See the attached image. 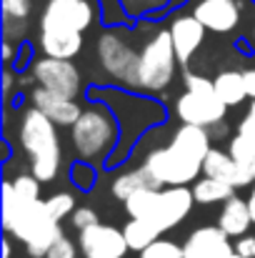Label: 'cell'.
<instances>
[{
    "label": "cell",
    "mask_w": 255,
    "mask_h": 258,
    "mask_svg": "<svg viewBox=\"0 0 255 258\" xmlns=\"http://www.w3.org/2000/svg\"><path fill=\"white\" fill-rule=\"evenodd\" d=\"M75 256H78V251H75L73 241L65 238V236H60V238L50 246V251L45 253V258H75Z\"/></svg>",
    "instance_id": "28"
},
{
    "label": "cell",
    "mask_w": 255,
    "mask_h": 258,
    "mask_svg": "<svg viewBox=\"0 0 255 258\" xmlns=\"http://www.w3.org/2000/svg\"><path fill=\"white\" fill-rule=\"evenodd\" d=\"M3 13H5V18L25 20L30 13V0H3Z\"/></svg>",
    "instance_id": "30"
},
{
    "label": "cell",
    "mask_w": 255,
    "mask_h": 258,
    "mask_svg": "<svg viewBox=\"0 0 255 258\" xmlns=\"http://www.w3.org/2000/svg\"><path fill=\"white\" fill-rule=\"evenodd\" d=\"M20 143L30 156L33 175L40 183H48L58 175L60 168V143L55 133V123L38 108H30L23 115L20 125Z\"/></svg>",
    "instance_id": "3"
},
{
    "label": "cell",
    "mask_w": 255,
    "mask_h": 258,
    "mask_svg": "<svg viewBox=\"0 0 255 258\" xmlns=\"http://www.w3.org/2000/svg\"><path fill=\"white\" fill-rule=\"evenodd\" d=\"M23 206H25V201L15 193L13 180H5V183H3V228H5V231L10 228L13 218L20 213Z\"/></svg>",
    "instance_id": "24"
},
{
    "label": "cell",
    "mask_w": 255,
    "mask_h": 258,
    "mask_svg": "<svg viewBox=\"0 0 255 258\" xmlns=\"http://www.w3.org/2000/svg\"><path fill=\"white\" fill-rule=\"evenodd\" d=\"M170 38H173V45H175V53H178V60L185 66L195 50L203 45V38H205V25L195 18V15H180L170 23Z\"/></svg>",
    "instance_id": "16"
},
{
    "label": "cell",
    "mask_w": 255,
    "mask_h": 258,
    "mask_svg": "<svg viewBox=\"0 0 255 258\" xmlns=\"http://www.w3.org/2000/svg\"><path fill=\"white\" fill-rule=\"evenodd\" d=\"M33 108H38V110H43L55 125H73L78 118H80V105L73 100V98H68V95H60V93H53V90H48V88H35L33 90Z\"/></svg>",
    "instance_id": "15"
},
{
    "label": "cell",
    "mask_w": 255,
    "mask_h": 258,
    "mask_svg": "<svg viewBox=\"0 0 255 258\" xmlns=\"http://www.w3.org/2000/svg\"><path fill=\"white\" fill-rule=\"evenodd\" d=\"M70 128H73L70 131V138H73L75 151L83 158H88V161H95V158L108 156L110 148H113V143H115V136H118L115 120L103 108L83 110L80 118Z\"/></svg>",
    "instance_id": "7"
},
{
    "label": "cell",
    "mask_w": 255,
    "mask_h": 258,
    "mask_svg": "<svg viewBox=\"0 0 255 258\" xmlns=\"http://www.w3.org/2000/svg\"><path fill=\"white\" fill-rule=\"evenodd\" d=\"M203 173L210 178H220V180L230 183L233 188H243V185L255 183V161H235L230 153L210 148V153L203 163Z\"/></svg>",
    "instance_id": "13"
},
{
    "label": "cell",
    "mask_w": 255,
    "mask_h": 258,
    "mask_svg": "<svg viewBox=\"0 0 255 258\" xmlns=\"http://www.w3.org/2000/svg\"><path fill=\"white\" fill-rule=\"evenodd\" d=\"M253 35H255V33H253Z\"/></svg>",
    "instance_id": "39"
},
{
    "label": "cell",
    "mask_w": 255,
    "mask_h": 258,
    "mask_svg": "<svg viewBox=\"0 0 255 258\" xmlns=\"http://www.w3.org/2000/svg\"><path fill=\"white\" fill-rule=\"evenodd\" d=\"M13 256V251H10V243H8V238L3 241V258H10Z\"/></svg>",
    "instance_id": "37"
},
{
    "label": "cell",
    "mask_w": 255,
    "mask_h": 258,
    "mask_svg": "<svg viewBox=\"0 0 255 258\" xmlns=\"http://www.w3.org/2000/svg\"><path fill=\"white\" fill-rule=\"evenodd\" d=\"M215 83V93L220 95V100L230 108V105H238L240 100L248 98V88H245V73H238V71H223L218 73V78L213 81Z\"/></svg>",
    "instance_id": "20"
},
{
    "label": "cell",
    "mask_w": 255,
    "mask_h": 258,
    "mask_svg": "<svg viewBox=\"0 0 255 258\" xmlns=\"http://www.w3.org/2000/svg\"><path fill=\"white\" fill-rule=\"evenodd\" d=\"M10 88H13V73H10V71H5V73H3V93L8 95V93H10Z\"/></svg>",
    "instance_id": "34"
},
{
    "label": "cell",
    "mask_w": 255,
    "mask_h": 258,
    "mask_svg": "<svg viewBox=\"0 0 255 258\" xmlns=\"http://www.w3.org/2000/svg\"><path fill=\"white\" fill-rule=\"evenodd\" d=\"M80 251L85 258H123L130 251V246L123 231L95 223L80 231Z\"/></svg>",
    "instance_id": "11"
},
{
    "label": "cell",
    "mask_w": 255,
    "mask_h": 258,
    "mask_svg": "<svg viewBox=\"0 0 255 258\" xmlns=\"http://www.w3.org/2000/svg\"><path fill=\"white\" fill-rule=\"evenodd\" d=\"M185 258H233L235 246L230 243V236L220 226H203L195 228L188 241L183 243Z\"/></svg>",
    "instance_id": "12"
},
{
    "label": "cell",
    "mask_w": 255,
    "mask_h": 258,
    "mask_svg": "<svg viewBox=\"0 0 255 258\" xmlns=\"http://www.w3.org/2000/svg\"><path fill=\"white\" fill-rule=\"evenodd\" d=\"M248 206H250V216H253V223H255V183H253V190H250V198H248Z\"/></svg>",
    "instance_id": "36"
},
{
    "label": "cell",
    "mask_w": 255,
    "mask_h": 258,
    "mask_svg": "<svg viewBox=\"0 0 255 258\" xmlns=\"http://www.w3.org/2000/svg\"><path fill=\"white\" fill-rule=\"evenodd\" d=\"M195 196L193 190L183 185H168V188H145L138 190L125 201V208L133 218L148 221L158 233H165L175 228L193 208Z\"/></svg>",
    "instance_id": "2"
},
{
    "label": "cell",
    "mask_w": 255,
    "mask_h": 258,
    "mask_svg": "<svg viewBox=\"0 0 255 258\" xmlns=\"http://www.w3.org/2000/svg\"><path fill=\"white\" fill-rule=\"evenodd\" d=\"M193 196H195V203H220V201H228L235 196V188L220 178H200L195 185H193Z\"/></svg>",
    "instance_id": "21"
},
{
    "label": "cell",
    "mask_w": 255,
    "mask_h": 258,
    "mask_svg": "<svg viewBox=\"0 0 255 258\" xmlns=\"http://www.w3.org/2000/svg\"><path fill=\"white\" fill-rule=\"evenodd\" d=\"M10 236H15L18 241L25 243L28 253L33 258L45 256L50 251V246L63 236L60 231V221H55L45 206V201H33V203H25L20 208V213L13 218L10 228H8Z\"/></svg>",
    "instance_id": "5"
},
{
    "label": "cell",
    "mask_w": 255,
    "mask_h": 258,
    "mask_svg": "<svg viewBox=\"0 0 255 258\" xmlns=\"http://www.w3.org/2000/svg\"><path fill=\"white\" fill-rule=\"evenodd\" d=\"M45 206L55 221H63L65 216H73V211H75V201L70 193H55L45 201Z\"/></svg>",
    "instance_id": "26"
},
{
    "label": "cell",
    "mask_w": 255,
    "mask_h": 258,
    "mask_svg": "<svg viewBox=\"0 0 255 258\" xmlns=\"http://www.w3.org/2000/svg\"><path fill=\"white\" fill-rule=\"evenodd\" d=\"M193 15L213 33H230L240 20L238 0H198Z\"/></svg>",
    "instance_id": "14"
},
{
    "label": "cell",
    "mask_w": 255,
    "mask_h": 258,
    "mask_svg": "<svg viewBox=\"0 0 255 258\" xmlns=\"http://www.w3.org/2000/svg\"><path fill=\"white\" fill-rule=\"evenodd\" d=\"M233 246H235V253H238V256L255 258V236H248V233H245V236H240Z\"/></svg>",
    "instance_id": "31"
},
{
    "label": "cell",
    "mask_w": 255,
    "mask_h": 258,
    "mask_svg": "<svg viewBox=\"0 0 255 258\" xmlns=\"http://www.w3.org/2000/svg\"><path fill=\"white\" fill-rule=\"evenodd\" d=\"M208 153L210 133L200 125L185 123L165 148H158L145 158V168L155 175L160 185H183L203 171Z\"/></svg>",
    "instance_id": "1"
},
{
    "label": "cell",
    "mask_w": 255,
    "mask_h": 258,
    "mask_svg": "<svg viewBox=\"0 0 255 258\" xmlns=\"http://www.w3.org/2000/svg\"><path fill=\"white\" fill-rule=\"evenodd\" d=\"M93 5L88 0H50L45 5L40 30H70L85 33L93 23Z\"/></svg>",
    "instance_id": "9"
},
{
    "label": "cell",
    "mask_w": 255,
    "mask_h": 258,
    "mask_svg": "<svg viewBox=\"0 0 255 258\" xmlns=\"http://www.w3.org/2000/svg\"><path fill=\"white\" fill-rule=\"evenodd\" d=\"M233 258H243V256H238V253H235V256H233Z\"/></svg>",
    "instance_id": "38"
},
{
    "label": "cell",
    "mask_w": 255,
    "mask_h": 258,
    "mask_svg": "<svg viewBox=\"0 0 255 258\" xmlns=\"http://www.w3.org/2000/svg\"><path fill=\"white\" fill-rule=\"evenodd\" d=\"M98 58H100V66L105 68V73H110L113 78H118L128 86H138L140 53H135L133 45L120 33H103L98 38Z\"/></svg>",
    "instance_id": "8"
},
{
    "label": "cell",
    "mask_w": 255,
    "mask_h": 258,
    "mask_svg": "<svg viewBox=\"0 0 255 258\" xmlns=\"http://www.w3.org/2000/svg\"><path fill=\"white\" fill-rule=\"evenodd\" d=\"M123 233H125V241H128V246L133 248V251H145L153 241H158L160 238V233L148 223V221H143V218H130L128 221V226L123 228Z\"/></svg>",
    "instance_id": "22"
},
{
    "label": "cell",
    "mask_w": 255,
    "mask_h": 258,
    "mask_svg": "<svg viewBox=\"0 0 255 258\" xmlns=\"http://www.w3.org/2000/svg\"><path fill=\"white\" fill-rule=\"evenodd\" d=\"M40 48L50 58H63L70 60L80 53L83 48V33H70V30H40Z\"/></svg>",
    "instance_id": "17"
},
{
    "label": "cell",
    "mask_w": 255,
    "mask_h": 258,
    "mask_svg": "<svg viewBox=\"0 0 255 258\" xmlns=\"http://www.w3.org/2000/svg\"><path fill=\"white\" fill-rule=\"evenodd\" d=\"M70 221H73V228L80 233V231H85V228H90V226L98 223V216H95L93 208H75L73 216H70Z\"/></svg>",
    "instance_id": "29"
},
{
    "label": "cell",
    "mask_w": 255,
    "mask_h": 258,
    "mask_svg": "<svg viewBox=\"0 0 255 258\" xmlns=\"http://www.w3.org/2000/svg\"><path fill=\"white\" fill-rule=\"evenodd\" d=\"M145 188H160V183L155 180V175L148 171L145 166L138 168V171L120 173V175L113 180V185H110L113 196H115L118 201H123V203H125L130 196H135L138 190H145Z\"/></svg>",
    "instance_id": "19"
},
{
    "label": "cell",
    "mask_w": 255,
    "mask_h": 258,
    "mask_svg": "<svg viewBox=\"0 0 255 258\" xmlns=\"http://www.w3.org/2000/svg\"><path fill=\"white\" fill-rule=\"evenodd\" d=\"M15 185V193L25 201V203H33V201H40V180L35 175H18L13 180Z\"/></svg>",
    "instance_id": "27"
},
{
    "label": "cell",
    "mask_w": 255,
    "mask_h": 258,
    "mask_svg": "<svg viewBox=\"0 0 255 258\" xmlns=\"http://www.w3.org/2000/svg\"><path fill=\"white\" fill-rule=\"evenodd\" d=\"M228 153L235 161H255V133L253 131L238 128V133L230 141V151Z\"/></svg>",
    "instance_id": "23"
},
{
    "label": "cell",
    "mask_w": 255,
    "mask_h": 258,
    "mask_svg": "<svg viewBox=\"0 0 255 258\" xmlns=\"http://www.w3.org/2000/svg\"><path fill=\"white\" fill-rule=\"evenodd\" d=\"M225 110H228V105L215 93L213 81H208L203 76H193V73L185 76V93L175 103V113L183 123L210 128L225 118Z\"/></svg>",
    "instance_id": "4"
},
{
    "label": "cell",
    "mask_w": 255,
    "mask_h": 258,
    "mask_svg": "<svg viewBox=\"0 0 255 258\" xmlns=\"http://www.w3.org/2000/svg\"><path fill=\"white\" fill-rule=\"evenodd\" d=\"M140 258H185V256H183V248L178 243L165 241V238H158L145 251H140Z\"/></svg>",
    "instance_id": "25"
},
{
    "label": "cell",
    "mask_w": 255,
    "mask_h": 258,
    "mask_svg": "<svg viewBox=\"0 0 255 258\" xmlns=\"http://www.w3.org/2000/svg\"><path fill=\"white\" fill-rule=\"evenodd\" d=\"M238 128H243V131H253L255 133V100L248 105V113H245V118L240 120Z\"/></svg>",
    "instance_id": "32"
},
{
    "label": "cell",
    "mask_w": 255,
    "mask_h": 258,
    "mask_svg": "<svg viewBox=\"0 0 255 258\" xmlns=\"http://www.w3.org/2000/svg\"><path fill=\"white\" fill-rule=\"evenodd\" d=\"M245 88H248V98L255 100V68L245 71Z\"/></svg>",
    "instance_id": "33"
},
{
    "label": "cell",
    "mask_w": 255,
    "mask_h": 258,
    "mask_svg": "<svg viewBox=\"0 0 255 258\" xmlns=\"http://www.w3.org/2000/svg\"><path fill=\"white\" fill-rule=\"evenodd\" d=\"M178 53L170 38V30L155 33L140 50L138 58V88L143 90H163L175 76Z\"/></svg>",
    "instance_id": "6"
},
{
    "label": "cell",
    "mask_w": 255,
    "mask_h": 258,
    "mask_svg": "<svg viewBox=\"0 0 255 258\" xmlns=\"http://www.w3.org/2000/svg\"><path fill=\"white\" fill-rule=\"evenodd\" d=\"M3 60H5V63H10V60H13V45H10L8 40L3 43Z\"/></svg>",
    "instance_id": "35"
},
{
    "label": "cell",
    "mask_w": 255,
    "mask_h": 258,
    "mask_svg": "<svg viewBox=\"0 0 255 258\" xmlns=\"http://www.w3.org/2000/svg\"><path fill=\"white\" fill-rule=\"evenodd\" d=\"M33 78L38 81L40 88H48L53 93L75 98L80 90V73L70 60L63 58H40L33 63Z\"/></svg>",
    "instance_id": "10"
},
{
    "label": "cell",
    "mask_w": 255,
    "mask_h": 258,
    "mask_svg": "<svg viewBox=\"0 0 255 258\" xmlns=\"http://www.w3.org/2000/svg\"><path fill=\"white\" fill-rule=\"evenodd\" d=\"M250 223H253V216H250V206H248V201H243V198H238V196L228 198L225 206H223V211H220L218 226H220L230 238H233V236L240 238V236L248 233Z\"/></svg>",
    "instance_id": "18"
}]
</instances>
